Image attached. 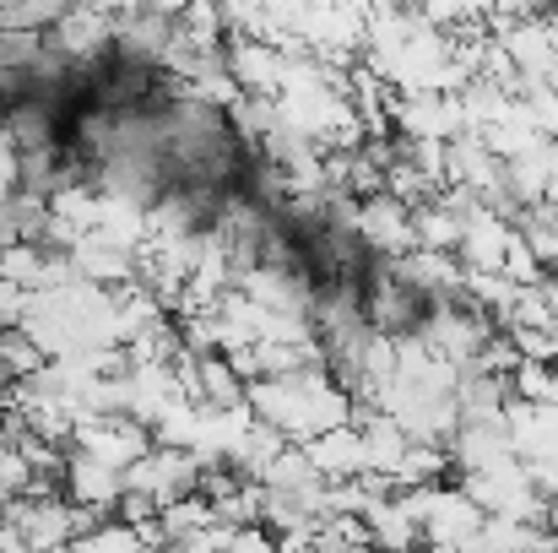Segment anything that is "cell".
I'll return each mask as SVG.
<instances>
[]
</instances>
